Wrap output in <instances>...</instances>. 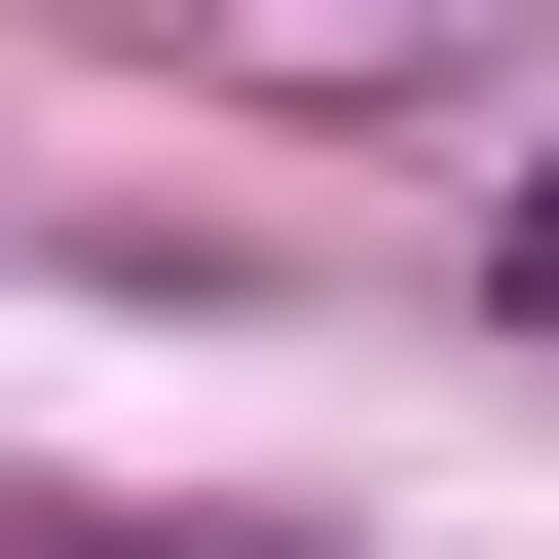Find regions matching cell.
Wrapping results in <instances>:
<instances>
[{
    "label": "cell",
    "mask_w": 559,
    "mask_h": 559,
    "mask_svg": "<svg viewBox=\"0 0 559 559\" xmlns=\"http://www.w3.org/2000/svg\"><path fill=\"white\" fill-rule=\"evenodd\" d=\"M485 261H522V336H559V150H522V224H485Z\"/></svg>",
    "instance_id": "6da1fadb"
}]
</instances>
